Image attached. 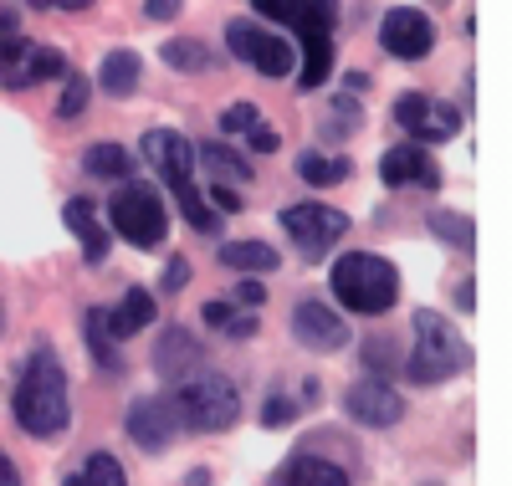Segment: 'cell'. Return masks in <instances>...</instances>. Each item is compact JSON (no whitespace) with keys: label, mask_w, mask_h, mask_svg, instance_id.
Here are the masks:
<instances>
[{"label":"cell","mask_w":512,"mask_h":486,"mask_svg":"<svg viewBox=\"0 0 512 486\" xmlns=\"http://www.w3.org/2000/svg\"><path fill=\"white\" fill-rule=\"evenodd\" d=\"M256 328H262V323H256V313H236L221 333H226V338H236V343H246V338H256Z\"/></svg>","instance_id":"ab89813d"},{"label":"cell","mask_w":512,"mask_h":486,"mask_svg":"<svg viewBox=\"0 0 512 486\" xmlns=\"http://www.w3.org/2000/svg\"><path fill=\"white\" fill-rule=\"evenodd\" d=\"M139 77H144V62H139V52L134 47H113L103 62H98V87L108 98H134L139 93Z\"/></svg>","instance_id":"7402d4cb"},{"label":"cell","mask_w":512,"mask_h":486,"mask_svg":"<svg viewBox=\"0 0 512 486\" xmlns=\"http://www.w3.org/2000/svg\"><path fill=\"white\" fill-rule=\"evenodd\" d=\"M108 226L123 236V241H134L139 251H154L169 231V210L159 200L154 185H118V195L108 200Z\"/></svg>","instance_id":"8992f818"},{"label":"cell","mask_w":512,"mask_h":486,"mask_svg":"<svg viewBox=\"0 0 512 486\" xmlns=\"http://www.w3.org/2000/svg\"><path fill=\"white\" fill-rule=\"evenodd\" d=\"M123 430H128V440H134L144 456H164L169 440H175V430H180V415H175V405H169V394H144V400L128 405Z\"/></svg>","instance_id":"5bb4252c"},{"label":"cell","mask_w":512,"mask_h":486,"mask_svg":"<svg viewBox=\"0 0 512 486\" xmlns=\"http://www.w3.org/2000/svg\"><path fill=\"white\" fill-rule=\"evenodd\" d=\"M456 307H466V313L477 307V292H472V282H461V287H456Z\"/></svg>","instance_id":"bcb514c9"},{"label":"cell","mask_w":512,"mask_h":486,"mask_svg":"<svg viewBox=\"0 0 512 486\" xmlns=\"http://www.w3.org/2000/svg\"><path fill=\"white\" fill-rule=\"evenodd\" d=\"M241 307H251V313H262V302H267V287L256 282V277H246V282H236V292H231Z\"/></svg>","instance_id":"f35d334b"},{"label":"cell","mask_w":512,"mask_h":486,"mask_svg":"<svg viewBox=\"0 0 512 486\" xmlns=\"http://www.w3.org/2000/svg\"><path fill=\"white\" fill-rule=\"evenodd\" d=\"M62 220H67V231L82 241V261H88V267H103L113 236H108V226L98 220L93 200H82V195H77V200H67V205H62Z\"/></svg>","instance_id":"ac0fdd59"},{"label":"cell","mask_w":512,"mask_h":486,"mask_svg":"<svg viewBox=\"0 0 512 486\" xmlns=\"http://www.w3.org/2000/svg\"><path fill=\"white\" fill-rule=\"evenodd\" d=\"M159 57H164V67H175V72H216L221 67V52L210 47V41H200V36H169L164 47H159Z\"/></svg>","instance_id":"d4e9b609"},{"label":"cell","mask_w":512,"mask_h":486,"mask_svg":"<svg viewBox=\"0 0 512 486\" xmlns=\"http://www.w3.org/2000/svg\"><path fill=\"white\" fill-rule=\"evenodd\" d=\"M292 169H297V180H308L313 190H328V185H344L349 174H354V164H349V159H333V154H318V149H308V154H297V159H292Z\"/></svg>","instance_id":"4316f807"},{"label":"cell","mask_w":512,"mask_h":486,"mask_svg":"<svg viewBox=\"0 0 512 486\" xmlns=\"http://www.w3.org/2000/svg\"><path fill=\"white\" fill-rule=\"evenodd\" d=\"M246 144H251V154H277L282 149V134H277V128H267V123H256L251 134H246Z\"/></svg>","instance_id":"74e56055"},{"label":"cell","mask_w":512,"mask_h":486,"mask_svg":"<svg viewBox=\"0 0 512 486\" xmlns=\"http://www.w3.org/2000/svg\"><path fill=\"white\" fill-rule=\"evenodd\" d=\"M205 364V348H200V338L190 333V328H164L159 338H154V369H159V379H169V384H180L185 374H195Z\"/></svg>","instance_id":"e0dca14e"},{"label":"cell","mask_w":512,"mask_h":486,"mask_svg":"<svg viewBox=\"0 0 512 486\" xmlns=\"http://www.w3.org/2000/svg\"><path fill=\"white\" fill-rule=\"evenodd\" d=\"M134 154H128L123 144H88V149H82V169H88L93 174V180H113V185H128V180H134Z\"/></svg>","instance_id":"484cf974"},{"label":"cell","mask_w":512,"mask_h":486,"mask_svg":"<svg viewBox=\"0 0 512 486\" xmlns=\"http://www.w3.org/2000/svg\"><path fill=\"white\" fill-rule=\"evenodd\" d=\"M185 287H190V261L185 256H169L164 261V277H159V292L164 297H180Z\"/></svg>","instance_id":"e575fe53"},{"label":"cell","mask_w":512,"mask_h":486,"mask_svg":"<svg viewBox=\"0 0 512 486\" xmlns=\"http://www.w3.org/2000/svg\"><path fill=\"white\" fill-rule=\"evenodd\" d=\"M231 318H236V313H231V302H226V297H210V302L200 307V323H205L210 333H221Z\"/></svg>","instance_id":"8d00e7d4"},{"label":"cell","mask_w":512,"mask_h":486,"mask_svg":"<svg viewBox=\"0 0 512 486\" xmlns=\"http://www.w3.org/2000/svg\"><path fill=\"white\" fill-rule=\"evenodd\" d=\"M262 16L282 21L297 31V87L303 93H318L323 77L333 72V52H338V0H251Z\"/></svg>","instance_id":"6da1fadb"},{"label":"cell","mask_w":512,"mask_h":486,"mask_svg":"<svg viewBox=\"0 0 512 486\" xmlns=\"http://www.w3.org/2000/svg\"><path fill=\"white\" fill-rule=\"evenodd\" d=\"M62 82H67V87H62V98H57V118L72 123V118H82V108H88V98H93V77L67 72Z\"/></svg>","instance_id":"f546056e"},{"label":"cell","mask_w":512,"mask_h":486,"mask_svg":"<svg viewBox=\"0 0 512 486\" xmlns=\"http://www.w3.org/2000/svg\"><path fill=\"white\" fill-rule=\"evenodd\" d=\"M425 486H441V481H425Z\"/></svg>","instance_id":"f907efd6"},{"label":"cell","mask_w":512,"mask_h":486,"mask_svg":"<svg viewBox=\"0 0 512 486\" xmlns=\"http://www.w3.org/2000/svg\"><path fill=\"white\" fill-rule=\"evenodd\" d=\"M205 200H210V210H216L221 220H226V215H241V210H246V200H241V195H236L231 185H210V190H205Z\"/></svg>","instance_id":"d590c367"},{"label":"cell","mask_w":512,"mask_h":486,"mask_svg":"<svg viewBox=\"0 0 512 486\" xmlns=\"http://www.w3.org/2000/svg\"><path fill=\"white\" fill-rule=\"evenodd\" d=\"M216 256H221V267H226V272H251V277H256V272L267 277V272H277V267H282V256H277V246H267V241H256V236L226 241V246H221Z\"/></svg>","instance_id":"cb8c5ba5"},{"label":"cell","mask_w":512,"mask_h":486,"mask_svg":"<svg viewBox=\"0 0 512 486\" xmlns=\"http://www.w3.org/2000/svg\"><path fill=\"white\" fill-rule=\"evenodd\" d=\"M226 52L236 62H246L256 77H292V67H297L292 41L277 36V31H267V26H256L251 16L226 21Z\"/></svg>","instance_id":"52a82bcc"},{"label":"cell","mask_w":512,"mask_h":486,"mask_svg":"<svg viewBox=\"0 0 512 486\" xmlns=\"http://www.w3.org/2000/svg\"><path fill=\"white\" fill-rule=\"evenodd\" d=\"M297 415H303V405H297L292 394H267V405H262V425H267V430H282V425H292Z\"/></svg>","instance_id":"1f68e13d"},{"label":"cell","mask_w":512,"mask_h":486,"mask_svg":"<svg viewBox=\"0 0 512 486\" xmlns=\"http://www.w3.org/2000/svg\"><path fill=\"white\" fill-rule=\"evenodd\" d=\"M185 11V0H144V16L149 21H175Z\"/></svg>","instance_id":"60d3db41"},{"label":"cell","mask_w":512,"mask_h":486,"mask_svg":"<svg viewBox=\"0 0 512 486\" xmlns=\"http://www.w3.org/2000/svg\"><path fill=\"white\" fill-rule=\"evenodd\" d=\"M256 123H262V108H256V103H231V108L221 113V128H226V134H251Z\"/></svg>","instance_id":"836d02e7"},{"label":"cell","mask_w":512,"mask_h":486,"mask_svg":"<svg viewBox=\"0 0 512 486\" xmlns=\"http://www.w3.org/2000/svg\"><path fill=\"white\" fill-rule=\"evenodd\" d=\"M0 486H21V471H16V461L0 451Z\"/></svg>","instance_id":"ee69618b"},{"label":"cell","mask_w":512,"mask_h":486,"mask_svg":"<svg viewBox=\"0 0 512 486\" xmlns=\"http://www.w3.org/2000/svg\"><path fill=\"white\" fill-rule=\"evenodd\" d=\"M0 323H6V307H0Z\"/></svg>","instance_id":"681fc988"},{"label":"cell","mask_w":512,"mask_h":486,"mask_svg":"<svg viewBox=\"0 0 512 486\" xmlns=\"http://www.w3.org/2000/svg\"><path fill=\"white\" fill-rule=\"evenodd\" d=\"M11 415L31 440H57L72 425V384L52 348H36L26 359L16 394H11Z\"/></svg>","instance_id":"7a4b0ae2"},{"label":"cell","mask_w":512,"mask_h":486,"mask_svg":"<svg viewBox=\"0 0 512 486\" xmlns=\"http://www.w3.org/2000/svg\"><path fill=\"white\" fill-rule=\"evenodd\" d=\"M272 486H349V471L338 466V461H328V456L303 451V456H287L277 466Z\"/></svg>","instance_id":"d6986e66"},{"label":"cell","mask_w":512,"mask_h":486,"mask_svg":"<svg viewBox=\"0 0 512 486\" xmlns=\"http://www.w3.org/2000/svg\"><path fill=\"white\" fill-rule=\"evenodd\" d=\"M292 338L313 348V353H338V348H349V323L338 318V307L318 302V297H303L292 307Z\"/></svg>","instance_id":"9a60e30c"},{"label":"cell","mask_w":512,"mask_h":486,"mask_svg":"<svg viewBox=\"0 0 512 486\" xmlns=\"http://www.w3.org/2000/svg\"><path fill=\"white\" fill-rule=\"evenodd\" d=\"M154 313H159V302H154V292L149 287H128L113 307H108V333L123 343V338H134V333H144L149 323H154Z\"/></svg>","instance_id":"ffe728a7"},{"label":"cell","mask_w":512,"mask_h":486,"mask_svg":"<svg viewBox=\"0 0 512 486\" xmlns=\"http://www.w3.org/2000/svg\"><path fill=\"white\" fill-rule=\"evenodd\" d=\"M415 348H410V359H405V374L410 384L420 389H431V384H446L456 379L466 364H472V348H466V338L456 333V323H446L436 307H415Z\"/></svg>","instance_id":"277c9868"},{"label":"cell","mask_w":512,"mask_h":486,"mask_svg":"<svg viewBox=\"0 0 512 486\" xmlns=\"http://www.w3.org/2000/svg\"><path fill=\"white\" fill-rule=\"evenodd\" d=\"M67 52L57 47H41V41H26V36H0V87H36V82H52V77H67Z\"/></svg>","instance_id":"ba28073f"},{"label":"cell","mask_w":512,"mask_h":486,"mask_svg":"<svg viewBox=\"0 0 512 486\" xmlns=\"http://www.w3.org/2000/svg\"><path fill=\"white\" fill-rule=\"evenodd\" d=\"M425 226H431L436 241L456 246V251H477V220L461 215V210H431L425 215Z\"/></svg>","instance_id":"83f0119b"},{"label":"cell","mask_w":512,"mask_h":486,"mask_svg":"<svg viewBox=\"0 0 512 486\" xmlns=\"http://www.w3.org/2000/svg\"><path fill=\"white\" fill-rule=\"evenodd\" d=\"M344 87L349 93H369V72H344Z\"/></svg>","instance_id":"f6af8a7d"},{"label":"cell","mask_w":512,"mask_h":486,"mask_svg":"<svg viewBox=\"0 0 512 486\" xmlns=\"http://www.w3.org/2000/svg\"><path fill=\"white\" fill-rule=\"evenodd\" d=\"M139 159L159 174L169 190L195 185V144L180 134V128H149L139 139Z\"/></svg>","instance_id":"4fadbf2b"},{"label":"cell","mask_w":512,"mask_h":486,"mask_svg":"<svg viewBox=\"0 0 512 486\" xmlns=\"http://www.w3.org/2000/svg\"><path fill=\"white\" fill-rule=\"evenodd\" d=\"M344 415L354 425H369V430H390V425L405 420V400H400V389L390 379L364 374V379H354L344 389Z\"/></svg>","instance_id":"7c38bea8"},{"label":"cell","mask_w":512,"mask_h":486,"mask_svg":"<svg viewBox=\"0 0 512 486\" xmlns=\"http://www.w3.org/2000/svg\"><path fill=\"white\" fill-rule=\"evenodd\" d=\"M379 180L390 190H441V164L420 144H395L379 154Z\"/></svg>","instance_id":"2e32d148"},{"label":"cell","mask_w":512,"mask_h":486,"mask_svg":"<svg viewBox=\"0 0 512 486\" xmlns=\"http://www.w3.org/2000/svg\"><path fill=\"white\" fill-rule=\"evenodd\" d=\"M26 6H31V11H72V16H77V11H88L93 0H26Z\"/></svg>","instance_id":"b9f144b4"},{"label":"cell","mask_w":512,"mask_h":486,"mask_svg":"<svg viewBox=\"0 0 512 486\" xmlns=\"http://www.w3.org/2000/svg\"><path fill=\"white\" fill-rule=\"evenodd\" d=\"M185 486H210V466H190L185 471Z\"/></svg>","instance_id":"7dc6e473"},{"label":"cell","mask_w":512,"mask_h":486,"mask_svg":"<svg viewBox=\"0 0 512 486\" xmlns=\"http://www.w3.org/2000/svg\"><path fill=\"white\" fill-rule=\"evenodd\" d=\"M82 343H88L93 364H98L108 379L123 374V348H118V338L108 333V307H88V313H82Z\"/></svg>","instance_id":"603a6c76"},{"label":"cell","mask_w":512,"mask_h":486,"mask_svg":"<svg viewBox=\"0 0 512 486\" xmlns=\"http://www.w3.org/2000/svg\"><path fill=\"white\" fill-rule=\"evenodd\" d=\"M195 164H205L210 169V185H251L256 180V164L246 159V154H236L231 144H216V139H210V144H195Z\"/></svg>","instance_id":"44dd1931"},{"label":"cell","mask_w":512,"mask_h":486,"mask_svg":"<svg viewBox=\"0 0 512 486\" xmlns=\"http://www.w3.org/2000/svg\"><path fill=\"white\" fill-rule=\"evenodd\" d=\"M379 47L400 57V62H425L436 52V21L425 16L420 6H395V11H384L379 21Z\"/></svg>","instance_id":"30bf717a"},{"label":"cell","mask_w":512,"mask_h":486,"mask_svg":"<svg viewBox=\"0 0 512 486\" xmlns=\"http://www.w3.org/2000/svg\"><path fill=\"white\" fill-rule=\"evenodd\" d=\"M390 118L405 128L410 144H420V149L456 139V134H461V123H466L461 108H451V103H441V98H431V93H400L395 108H390Z\"/></svg>","instance_id":"9c48e42d"},{"label":"cell","mask_w":512,"mask_h":486,"mask_svg":"<svg viewBox=\"0 0 512 486\" xmlns=\"http://www.w3.org/2000/svg\"><path fill=\"white\" fill-rule=\"evenodd\" d=\"M82 486H128V476H123V466H118V456H108V451H93L88 461H82Z\"/></svg>","instance_id":"4dcf8cb0"},{"label":"cell","mask_w":512,"mask_h":486,"mask_svg":"<svg viewBox=\"0 0 512 486\" xmlns=\"http://www.w3.org/2000/svg\"><path fill=\"white\" fill-rule=\"evenodd\" d=\"M282 231L303 246L308 256H318V251H328L338 236H349V215L344 210H333V205H323V200H303V205H287L282 215Z\"/></svg>","instance_id":"8fae6325"},{"label":"cell","mask_w":512,"mask_h":486,"mask_svg":"<svg viewBox=\"0 0 512 486\" xmlns=\"http://www.w3.org/2000/svg\"><path fill=\"white\" fill-rule=\"evenodd\" d=\"M62 486H82V476H77V471H72V476H62Z\"/></svg>","instance_id":"c3c4849f"},{"label":"cell","mask_w":512,"mask_h":486,"mask_svg":"<svg viewBox=\"0 0 512 486\" xmlns=\"http://www.w3.org/2000/svg\"><path fill=\"white\" fill-rule=\"evenodd\" d=\"M364 364H369L374 379H384V374L395 369V343H390V338H369V343H364Z\"/></svg>","instance_id":"d6a6232c"},{"label":"cell","mask_w":512,"mask_h":486,"mask_svg":"<svg viewBox=\"0 0 512 486\" xmlns=\"http://www.w3.org/2000/svg\"><path fill=\"white\" fill-rule=\"evenodd\" d=\"M338 307L354 318H384L400 302V267L379 251H344L328 272Z\"/></svg>","instance_id":"3957f363"},{"label":"cell","mask_w":512,"mask_h":486,"mask_svg":"<svg viewBox=\"0 0 512 486\" xmlns=\"http://www.w3.org/2000/svg\"><path fill=\"white\" fill-rule=\"evenodd\" d=\"M16 26H21V11L11 0H0V36H16Z\"/></svg>","instance_id":"7bdbcfd3"},{"label":"cell","mask_w":512,"mask_h":486,"mask_svg":"<svg viewBox=\"0 0 512 486\" xmlns=\"http://www.w3.org/2000/svg\"><path fill=\"white\" fill-rule=\"evenodd\" d=\"M175 205H180V215L190 220V231H200V236H221L226 220L210 210V200H205L195 185H180V190H175Z\"/></svg>","instance_id":"f1b7e54d"},{"label":"cell","mask_w":512,"mask_h":486,"mask_svg":"<svg viewBox=\"0 0 512 486\" xmlns=\"http://www.w3.org/2000/svg\"><path fill=\"white\" fill-rule=\"evenodd\" d=\"M169 405H175V415H180L185 430L221 435V430H231V425L241 420V389H236L226 374H216V369L200 364L195 374H185V379L175 384Z\"/></svg>","instance_id":"5b68a950"}]
</instances>
